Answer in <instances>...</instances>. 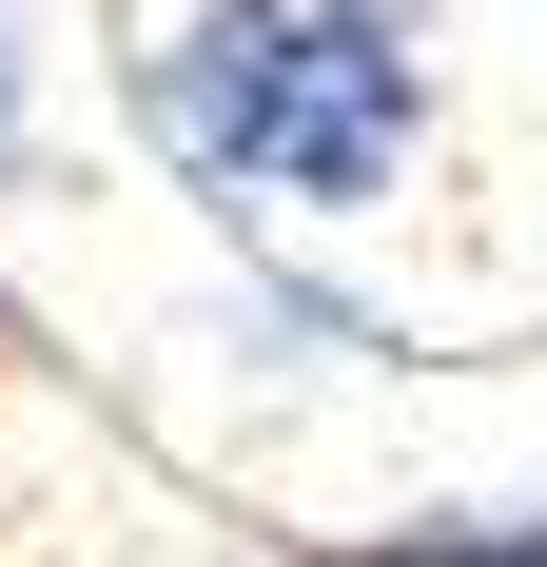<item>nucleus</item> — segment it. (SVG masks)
Masks as SVG:
<instances>
[{
  "label": "nucleus",
  "instance_id": "4",
  "mask_svg": "<svg viewBox=\"0 0 547 567\" xmlns=\"http://www.w3.org/2000/svg\"><path fill=\"white\" fill-rule=\"evenodd\" d=\"M0 372H20V313H0Z\"/></svg>",
  "mask_w": 547,
  "mask_h": 567
},
{
  "label": "nucleus",
  "instance_id": "2",
  "mask_svg": "<svg viewBox=\"0 0 547 567\" xmlns=\"http://www.w3.org/2000/svg\"><path fill=\"white\" fill-rule=\"evenodd\" d=\"M313 567H547V489L528 509H450V528H372V548H313Z\"/></svg>",
  "mask_w": 547,
  "mask_h": 567
},
{
  "label": "nucleus",
  "instance_id": "3",
  "mask_svg": "<svg viewBox=\"0 0 547 567\" xmlns=\"http://www.w3.org/2000/svg\"><path fill=\"white\" fill-rule=\"evenodd\" d=\"M20 117H40V40H20V0H0V176H20Z\"/></svg>",
  "mask_w": 547,
  "mask_h": 567
},
{
  "label": "nucleus",
  "instance_id": "1",
  "mask_svg": "<svg viewBox=\"0 0 547 567\" xmlns=\"http://www.w3.org/2000/svg\"><path fill=\"white\" fill-rule=\"evenodd\" d=\"M137 137L216 216H372L431 157V0H176L137 40Z\"/></svg>",
  "mask_w": 547,
  "mask_h": 567
}]
</instances>
